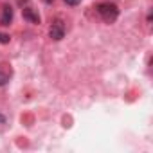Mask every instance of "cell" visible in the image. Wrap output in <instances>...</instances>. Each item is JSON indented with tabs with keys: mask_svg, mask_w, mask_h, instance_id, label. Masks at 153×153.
Masks as SVG:
<instances>
[{
	"mask_svg": "<svg viewBox=\"0 0 153 153\" xmlns=\"http://www.w3.org/2000/svg\"><path fill=\"white\" fill-rule=\"evenodd\" d=\"M65 4H68V6H78V4H81V0H65Z\"/></svg>",
	"mask_w": 153,
	"mask_h": 153,
	"instance_id": "obj_7",
	"label": "cell"
},
{
	"mask_svg": "<svg viewBox=\"0 0 153 153\" xmlns=\"http://www.w3.org/2000/svg\"><path fill=\"white\" fill-rule=\"evenodd\" d=\"M24 18H25V20H29L31 24H40V15H38L36 11L29 9V7H25V9H24Z\"/></svg>",
	"mask_w": 153,
	"mask_h": 153,
	"instance_id": "obj_4",
	"label": "cell"
},
{
	"mask_svg": "<svg viewBox=\"0 0 153 153\" xmlns=\"http://www.w3.org/2000/svg\"><path fill=\"white\" fill-rule=\"evenodd\" d=\"M49 36H51L52 40H56V42H59V40L65 36V25H63L61 20H56V22L51 25V29H49Z\"/></svg>",
	"mask_w": 153,
	"mask_h": 153,
	"instance_id": "obj_2",
	"label": "cell"
},
{
	"mask_svg": "<svg viewBox=\"0 0 153 153\" xmlns=\"http://www.w3.org/2000/svg\"><path fill=\"white\" fill-rule=\"evenodd\" d=\"M96 9L106 24H114L119 16V7L112 2H99V4H96Z\"/></svg>",
	"mask_w": 153,
	"mask_h": 153,
	"instance_id": "obj_1",
	"label": "cell"
},
{
	"mask_svg": "<svg viewBox=\"0 0 153 153\" xmlns=\"http://www.w3.org/2000/svg\"><path fill=\"white\" fill-rule=\"evenodd\" d=\"M47 2H51V0H47Z\"/></svg>",
	"mask_w": 153,
	"mask_h": 153,
	"instance_id": "obj_9",
	"label": "cell"
},
{
	"mask_svg": "<svg viewBox=\"0 0 153 153\" xmlns=\"http://www.w3.org/2000/svg\"><path fill=\"white\" fill-rule=\"evenodd\" d=\"M4 123H6V117H4L2 114H0V124H4Z\"/></svg>",
	"mask_w": 153,
	"mask_h": 153,
	"instance_id": "obj_8",
	"label": "cell"
},
{
	"mask_svg": "<svg viewBox=\"0 0 153 153\" xmlns=\"http://www.w3.org/2000/svg\"><path fill=\"white\" fill-rule=\"evenodd\" d=\"M9 40H11V36H9V34L0 33V43H9Z\"/></svg>",
	"mask_w": 153,
	"mask_h": 153,
	"instance_id": "obj_6",
	"label": "cell"
},
{
	"mask_svg": "<svg viewBox=\"0 0 153 153\" xmlns=\"http://www.w3.org/2000/svg\"><path fill=\"white\" fill-rule=\"evenodd\" d=\"M11 68H0V85H6L11 78Z\"/></svg>",
	"mask_w": 153,
	"mask_h": 153,
	"instance_id": "obj_5",
	"label": "cell"
},
{
	"mask_svg": "<svg viewBox=\"0 0 153 153\" xmlns=\"http://www.w3.org/2000/svg\"><path fill=\"white\" fill-rule=\"evenodd\" d=\"M13 22V9L9 6H4L2 7V18H0V24L2 25H9Z\"/></svg>",
	"mask_w": 153,
	"mask_h": 153,
	"instance_id": "obj_3",
	"label": "cell"
}]
</instances>
